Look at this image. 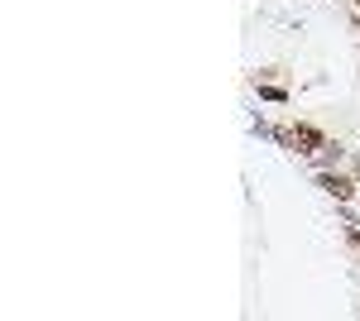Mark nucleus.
<instances>
[{
	"label": "nucleus",
	"instance_id": "nucleus-1",
	"mask_svg": "<svg viewBox=\"0 0 360 321\" xmlns=\"http://www.w3.org/2000/svg\"><path fill=\"white\" fill-rule=\"evenodd\" d=\"M312 188L322 192V197H332L336 207H351L360 197V178L351 168H312Z\"/></svg>",
	"mask_w": 360,
	"mask_h": 321
},
{
	"label": "nucleus",
	"instance_id": "nucleus-2",
	"mask_svg": "<svg viewBox=\"0 0 360 321\" xmlns=\"http://www.w3.org/2000/svg\"><path fill=\"white\" fill-rule=\"evenodd\" d=\"M327 144V130L312 120H293V154L298 159H317V149Z\"/></svg>",
	"mask_w": 360,
	"mask_h": 321
},
{
	"label": "nucleus",
	"instance_id": "nucleus-3",
	"mask_svg": "<svg viewBox=\"0 0 360 321\" xmlns=\"http://www.w3.org/2000/svg\"><path fill=\"white\" fill-rule=\"evenodd\" d=\"M346 159H351V149H346L341 139H327V144L317 149V159H312V168H341Z\"/></svg>",
	"mask_w": 360,
	"mask_h": 321
},
{
	"label": "nucleus",
	"instance_id": "nucleus-4",
	"mask_svg": "<svg viewBox=\"0 0 360 321\" xmlns=\"http://www.w3.org/2000/svg\"><path fill=\"white\" fill-rule=\"evenodd\" d=\"M255 91H259V101H269V106H288V86H278V81H255Z\"/></svg>",
	"mask_w": 360,
	"mask_h": 321
},
{
	"label": "nucleus",
	"instance_id": "nucleus-5",
	"mask_svg": "<svg viewBox=\"0 0 360 321\" xmlns=\"http://www.w3.org/2000/svg\"><path fill=\"white\" fill-rule=\"evenodd\" d=\"M341 240H346V249L356 254V264H360V221H356V216H351V221L341 225Z\"/></svg>",
	"mask_w": 360,
	"mask_h": 321
},
{
	"label": "nucleus",
	"instance_id": "nucleus-6",
	"mask_svg": "<svg viewBox=\"0 0 360 321\" xmlns=\"http://www.w3.org/2000/svg\"><path fill=\"white\" fill-rule=\"evenodd\" d=\"M250 134H255V139H269V144H274V125H269L264 115H255V120H250Z\"/></svg>",
	"mask_w": 360,
	"mask_h": 321
},
{
	"label": "nucleus",
	"instance_id": "nucleus-7",
	"mask_svg": "<svg viewBox=\"0 0 360 321\" xmlns=\"http://www.w3.org/2000/svg\"><path fill=\"white\" fill-rule=\"evenodd\" d=\"M274 144L283 154H293V125H274Z\"/></svg>",
	"mask_w": 360,
	"mask_h": 321
},
{
	"label": "nucleus",
	"instance_id": "nucleus-8",
	"mask_svg": "<svg viewBox=\"0 0 360 321\" xmlns=\"http://www.w3.org/2000/svg\"><path fill=\"white\" fill-rule=\"evenodd\" d=\"M346 168H351V173H356V178H360V149H356V154H351V159H346Z\"/></svg>",
	"mask_w": 360,
	"mask_h": 321
}]
</instances>
